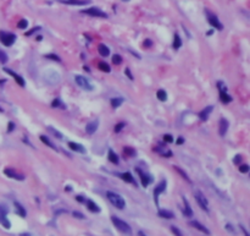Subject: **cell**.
I'll list each match as a JSON object with an SVG mask.
<instances>
[{
	"mask_svg": "<svg viewBox=\"0 0 250 236\" xmlns=\"http://www.w3.org/2000/svg\"><path fill=\"white\" fill-rule=\"evenodd\" d=\"M126 74H127V76L130 77V80H133V76L131 75V72H130V69H126Z\"/></svg>",
	"mask_w": 250,
	"mask_h": 236,
	"instance_id": "816d5d0a",
	"label": "cell"
},
{
	"mask_svg": "<svg viewBox=\"0 0 250 236\" xmlns=\"http://www.w3.org/2000/svg\"><path fill=\"white\" fill-rule=\"evenodd\" d=\"M120 177H121L123 181L128 182V184H133L134 186L137 185V184H135V180H134V177L132 176L131 173H123V174H120Z\"/></svg>",
	"mask_w": 250,
	"mask_h": 236,
	"instance_id": "ffe728a7",
	"label": "cell"
},
{
	"mask_svg": "<svg viewBox=\"0 0 250 236\" xmlns=\"http://www.w3.org/2000/svg\"><path fill=\"white\" fill-rule=\"evenodd\" d=\"M137 173L139 174V176H140V180H142V185H143V187H147L148 185L153 181V177L149 176L148 174L145 173H143L142 170H139V169H137Z\"/></svg>",
	"mask_w": 250,
	"mask_h": 236,
	"instance_id": "7c38bea8",
	"label": "cell"
},
{
	"mask_svg": "<svg viewBox=\"0 0 250 236\" xmlns=\"http://www.w3.org/2000/svg\"><path fill=\"white\" fill-rule=\"evenodd\" d=\"M0 42L5 47H11L16 42V36L14 33L0 31Z\"/></svg>",
	"mask_w": 250,
	"mask_h": 236,
	"instance_id": "3957f363",
	"label": "cell"
},
{
	"mask_svg": "<svg viewBox=\"0 0 250 236\" xmlns=\"http://www.w3.org/2000/svg\"><path fill=\"white\" fill-rule=\"evenodd\" d=\"M112 62H114V65H120L122 62V57L118 55V54H115L112 57Z\"/></svg>",
	"mask_w": 250,
	"mask_h": 236,
	"instance_id": "74e56055",
	"label": "cell"
},
{
	"mask_svg": "<svg viewBox=\"0 0 250 236\" xmlns=\"http://www.w3.org/2000/svg\"><path fill=\"white\" fill-rule=\"evenodd\" d=\"M111 221L114 223L115 228L117 229L120 233H122V234H127V235L132 234V229H131V226H130L126 221L118 219L117 217H111Z\"/></svg>",
	"mask_w": 250,
	"mask_h": 236,
	"instance_id": "7a4b0ae2",
	"label": "cell"
},
{
	"mask_svg": "<svg viewBox=\"0 0 250 236\" xmlns=\"http://www.w3.org/2000/svg\"><path fill=\"white\" fill-rule=\"evenodd\" d=\"M171 231H172L175 235L182 236V231H181V230H178V229H177V228H175V226H171Z\"/></svg>",
	"mask_w": 250,
	"mask_h": 236,
	"instance_id": "ee69618b",
	"label": "cell"
},
{
	"mask_svg": "<svg viewBox=\"0 0 250 236\" xmlns=\"http://www.w3.org/2000/svg\"><path fill=\"white\" fill-rule=\"evenodd\" d=\"M98 67H99L100 71H104V72H110V71H111L109 64H106L105 61H100V62L98 64Z\"/></svg>",
	"mask_w": 250,
	"mask_h": 236,
	"instance_id": "484cf974",
	"label": "cell"
},
{
	"mask_svg": "<svg viewBox=\"0 0 250 236\" xmlns=\"http://www.w3.org/2000/svg\"><path fill=\"white\" fill-rule=\"evenodd\" d=\"M15 208H16V210H17V214H18V215L26 217V210H25V208L21 206L18 202H15Z\"/></svg>",
	"mask_w": 250,
	"mask_h": 236,
	"instance_id": "f1b7e54d",
	"label": "cell"
},
{
	"mask_svg": "<svg viewBox=\"0 0 250 236\" xmlns=\"http://www.w3.org/2000/svg\"><path fill=\"white\" fill-rule=\"evenodd\" d=\"M195 199L198 202V204L200 206V208H203L205 212H209V202L206 199V197L201 193V192H195Z\"/></svg>",
	"mask_w": 250,
	"mask_h": 236,
	"instance_id": "ba28073f",
	"label": "cell"
},
{
	"mask_svg": "<svg viewBox=\"0 0 250 236\" xmlns=\"http://www.w3.org/2000/svg\"><path fill=\"white\" fill-rule=\"evenodd\" d=\"M240 162H242V155H240V154H237L234 157V159H233V163L237 164V165H239Z\"/></svg>",
	"mask_w": 250,
	"mask_h": 236,
	"instance_id": "f6af8a7d",
	"label": "cell"
},
{
	"mask_svg": "<svg viewBox=\"0 0 250 236\" xmlns=\"http://www.w3.org/2000/svg\"><path fill=\"white\" fill-rule=\"evenodd\" d=\"M206 16H207V22H209L214 28H216V30H219V31L223 30V26H222V23L220 22V20L217 18V16L211 14L210 11H206Z\"/></svg>",
	"mask_w": 250,
	"mask_h": 236,
	"instance_id": "8992f818",
	"label": "cell"
},
{
	"mask_svg": "<svg viewBox=\"0 0 250 236\" xmlns=\"http://www.w3.org/2000/svg\"><path fill=\"white\" fill-rule=\"evenodd\" d=\"M45 58H46V59H50V60H55V61H58V62L61 61V59H60L58 55H55V54H46Z\"/></svg>",
	"mask_w": 250,
	"mask_h": 236,
	"instance_id": "f35d334b",
	"label": "cell"
},
{
	"mask_svg": "<svg viewBox=\"0 0 250 236\" xmlns=\"http://www.w3.org/2000/svg\"><path fill=\"white\" fill-rule=\"evenodd\" d=\"M6 61H7V55H6L4 52L0 50V62H1V64H5Z\"/></svg>",
	"mask_w": 250,
	"mask_h": 236,
	"instance_id": "60d3db41",
	"label": "cell"
},
{
	"mask_svg": "<svg viewBox=\"0 0 250 236\" xmlns=\"http://www.w3.org/2000/svg\"><path fill=\"white\" fill-rule=\"evenodd\" d=\"M74 81H76V83H77L81 88L84 89V91H93V89H94L93 85L89 82L88 78H86L84 76L76 75V76H74Z\"/></svg>",
	"mask_w": 250,
	"mask_h": 236,
	"instance_id": "5b68a950",
	"label": "cell"
},
{
	"mask_svg": "<svg viewBox=\"0 0 250 236\" xmlns=\"http://www.w3.org/2000/svg\"><path fill=\"white\" fill-rule=\"evenodd\" d=\"M183 142H184V138H183V137H179V138L177 140V145H182Z\"/></svg>",
	"mask_w": 250,
	"mask_h": 236,
	"instance_id": "f907efd6",
	"label": "cell"
},
{
	"mask_svg": "<svg viewBox=\"0 0 250 236\" xmlns=\"http://www.w3.org/2000/svg\"><path fill=\"white\" fill-rule=\"evenodd\" d=\"M189 225H191L193 228H195V229H198L199 231H201V233H204V234H206V235H209L210 234V231H209V229H206L205 226L203 225V224H200L199 221H195L193 220L189 223Z\"/></svg>",
	"mask_w": 250,
	"mask_h": 236,
	"instance_id": "e0dca14e",
	"label": "cell"
},
{
	"mask_svg": "<svg viewBox=\"0 0 250 236\" xmlns=\"http://www.w3.org/2000/svg\"><path fill=\"white\" fill-rule=\"evenodd\" d=\"M83 14H87L89 16H94V17H101V18H107V14H105L103 10H100L99 7H89L82 11Z\"/></svg>",
	"mask_w": 250,
	"mask_h": 236,
	"instance_id": "52a82bcc",
	"label": "cell"
},
{
	"mask_svg": "<svg viewBox=\"0 0 250 236\" xmlns=\"http://www.w3.org/2000/svg\"><path fill=\"white\" fill-rule=\"evenodd\" d=\"M40 141H42L43 143H45L46 146H49V147L51 148V149H55V150H56V147H55V146H54V145H53V143H51V142H50V141H49V140L45 137L44 135H42V136H40Z\"/></svg>",
	"mask_w": 250,
	"mask_h": 236,
	"instance_id": "e575fe53",
	"label": "cell"
},
{
	"mask_svg": "<svg viewBox=\"0 0 250 236\" xmlns=\"http://www.w3.org/2000/svg\"><path fill=\"white\" fill-rule=\"evenodd\" d=\"M98 52H99V54H100L103 58H106V57L110 55V49H109L105 44H99V47H98Z\"/></svg>",
	"mask_w": 250,
	"mask_h": 236,
	"instance_id": "7402d4cb",
	"label": "cell"
},
{
	"mask_svg": "<svg viewBox=\"0 0 250 236\" xmlns=\"http://www.w3.org/2000/svg\"><path fill=\"white\" fill-rule=\"evenodd\" d=\"M156 97H158V99L161 101V102H166V101H167V93H166L163 89H159V91H158Z\"/></svg>",
	"mask_w": 250,
	"mask_h": 236,
	"instance_id": "4316f807",
	"label": "cell"
},
{
	"mask_svg": "<svg viewBox=\"0 0 250 236\" xmlns=\"http://www.w3.org/2000/svg\"><path fill=\"white\" fill-rule=\"evenodd\" d=\"M183 202H184L183 214H184L186 217H191V215H193V210H191V206H189V203H188V201H187V198H186V197H183Z\"/></svg>",
	"mask_w": 250,
	"mask_h": 236,
	"instance_id": "603a6c76",
	"label": "cell"
},
{
	"mask_svg": "<svg viewBox=\"0 0 250 236\" xmlns=\"http://www.w3.org/2000/svg\"><path fill=\"white\" fill-rule=\"evenodd\" d=\"M159 217L166 218V219H173V218H175V214H173V212H171V210L160 209V210H159Z\"/></svg>",
	"mask_w": 250,
	"mask_h": 236,
	"instance_id": "44dd1931",
	"label": "cell"
},
{
	"mask_svg": "<svg viewBox=\"0 0 250 236\" xmlns=\"http://www.w3.org/2000/svg\"><path fill=\"white\" fill-rule=\"evenodd\" d=\"M182 47V39H181V37L178 36V34H175V39H173V48L175 49H179Z\"/></svg>",
	"mask_w": 250,
	"mask_h": 236,
	"instance_id": "4dcf8cb0",
	"label": "cell"
},
{
	"mask_svg": "<svg viewBox=\"0 0 250 236\" xmlns=\"http://www.w3.org/2000/svg\"><path fill=\"white\" fill-rule=\"evenodd\" d=\"M163 141L165 142H167V143H172L173 142V137L171 136V135H163Z\"/></svg>",
	"mask_w": 250,
	"mask_h": 236,
	"instance_id": "b9f144b4",
	"label": "cell"
},
{
	"mask_svg": "<svg viewBox=\"0 0 250 236\" xmlns=\"http://www.w3.org/2000/svg\"><path fill=\"white\" fill-rule=\"evenodd\" d=\"M227 230H228V231H232V233L234 231V230H233V228H232V226H229V224H227Z\"/></svg>",
	"mask_w": 250,
	"mask_h": 236,
	"instance_id": "db71d44e",
	"label": "cell"
},
{
	"mask_svg": "<svg viewBox=\"0 0 250 236\" xmlns=\"http://www.w3.org/2000/svg\"><path fill=\"white\" fill-rule=\"evenodd\" d=\"M76 198H77V201L82 202V203H84V202H86V198H84V197H82V196H77Z\"/></svg>",
	"mask_w": 250,
	"mask_h": 236,
	"instance_id": "681fc988",
	"label": "cell"
},
{
	"mask_svg": "<svg viewBox=\"0 0 250 236\" xmlns=\"http://www.w3.org/2000/svg\"><path fill=\"white\" fill-rule=\"evenodd\" d=\"M123 154L126 157H134L135 155V150L131 147H125L123 148Z\"/></svg>",
	"mask_w": 250,
	"mask_h": 236,
	"instance_id": "1f68e13d",
	"label": "cell"
},
{
	"mask_svg": "<svg viewBox=\"0 0 250 236\" xmlns=\"http://www.w3.org/2000/svg\"><path fill=\"white\" fill-rule=\"evenodd\" d=\"M68 147H70V149H72L74 152H78V153H82V154H86V152H87L86 148L82 145L76 143V142H68Z\"/></svg>",
	"mask_w": 250,
	"mask_h": 236,
	"instance_id": "2e32d148",
	"label": "cell"
},
{
	"mask_svg": "<svg viewBox=\"0 0 250 236\" xmlns=\"http://www.w3.org/2000/svg\"><path fill=\"white\" fill-rule=\"evenodd\" d=\"M4 71H5V72H6V74L11 75V76H12V77H14V80H15V81H16V83H17V85H18V86H21V87H25V86H26V82H25V80H23V78H22V77H21V76H20V75L15 74V72H14V71H11V70H10V69H6V67H5V69H4Z\"/></svg>",
	"mask_w": 250,
	"mask_h": 236,
	"instance_id": "8fae6325",
	"label": "cell"
},
{
	"mask_svg": "<svg viewBox=\"0 0 250 236\" xmlns=\"http://www.w3.org/2000/svg\"><path fill=\"white\" fill-rule=\"evenodd\" d=\"M39 30H40V27H34V28H32L30 32H27L26 34H27V36H31L32 33H34V32H37V31H39Z\"/></svg>",
	"mask_w": 250,
	"mask_h": 236,
	"instance_id": "7dc6e473",
	"label": "cell"
},
{
	"mask_svg": "<svg viewBox=\"0 0 250 236\" xmlns=\"http://www.w3.org/2000/svg\"><path fill=\"white\" fill-rule=\"evenodd\" d=\"M106 197H107V199L110 201V203L114 204L117 209H125V207H126V201H125L123 197H121L118 193L112 192V191H107L106 192Z\"/></svg>",
	"mask_w": 250,
	"mask_h": 236,
	"instance_id": "6da1fadb",
	"label": "cell"
},
{
	"mask_svg": "<svg viewBox=\"0 0 250 236\" xmlns=\"http://www.w3.org/2000/svg\"><path fill=\"white\" fill-rule=\"evenodd\" d=\"M166 190V180H162L161 182L155 187V190H154V197H155V202H156V204L159 203V196H160V193Z\"/></svg>",
	"mask_w": 250,
	"mask_h": 236,
	"instance_id": "30bf717a",
	"label": "cell"
},
{
	"mask_svg": "<svg viewBox=\"0 0 250 236\" xmlns=\"http://www.w3.org/2000/svg\"><path fill=\"white\" fill-rule=\"evenodd\" d=\"M175 169H176V171H177V173H179V175H181V176L183 177V179H184V180H186V181H188V182H191V179H189V177H188V175H187V174H186V173H184V171H183V170H182V169H179V168H178V166H175Z\"/></svg>",
	"mask_w": 250,
	"mask_h": 236,
	"instance_id": "d590c367",
	"label": "cell"
},
{
	"mask_svg": "<svg viewBox=\"0 0 250 236\" xmlns=\"http://www.w3.org/2000/svg\"><path fill=\"white\" fill-rule=\"evenodd\" d=\"M72 214H73L74 218H78V219H84V215H83L82 213H79V212H73Z\"/></svg>",
	"mask_w": 250,
	"mask_h": 236,
	"instance_id": "bcb514c9",
	"label": "cell"
},
{
	"mask_svg": "<svg viewBox=\"0 0 250 236\" xmlns=\"http://www.w3.org/2000/svg\"><path fill=\"white\" fill-rule=\"evenodd\" d=\"M123 103V98H120V97H117V98H112L111 99V106L114 108V109H116V108H118L121 104Z\"/></svg>",
	"mask_w": 250,
	"mask_h": 236,
	"instance_id": "83f0119b",
	"label": "cell"
},
{
	"mask_svg": "<svg viewBox=\"0 0 250 236\" xmlns=\"http://www.w3.org/2000/svg\"><path fill=\"white\" fill-rule=\"evenodd\" d=\"M155 150H156L159 154H161L162 157H165V158L172 157V152H171V150H165V149H161V148H159V147L155 148Z\"/></svg>",
	"mask_w": 250,
	"mask_h": 236,
	"instance_id": "d4e9b609",
	"label": "cell"
},
{
	"mask_svg": "<svg viewBox=\"0 0 250 236\" xmlns=\"http://www.w3.org/2000/svg\"><path fill=\"white\" fill-rule=\"evenodd\" d=\"M109 160L114 164H118V157L116 155V153L114 150H109Z\"/></svg>",
	"mask_w": 250,
	"mask_h": 236,
	"instance_id": "f546056e",
	"label": "cell"
},
{
	"mask_svg": "<svg viewBox=\"0 0 250 236\" xmlns=\"http://www.w3.org/2000/svg\"><path fill=\"white\" fill-rule=\"evenodd\" d=\"M98 126H99V121L98 120H94V121H90L87 124V126H86V131L88 135H94L95 131L98 130Z\"/></svg>",
	"mask_w": 250,
	"mask_h": 236,
	"instance_id": "4fadbf2b",
	"label": "cell"
},
{
	"mask_svg": "<svg viewBox=\"0 0 250 236\" xmlns=\"http://www.w3.org/2000/svg\"><path fill=\"white\" fill-rule=\"evenodd\" d=\"M86 204H87V208L93 213H99L100 212V207L98 206L95 202L90 201V199H86Z\"/></svg>",
	"mask_w": 250,
	"mask_h": 236,
	"instance_id": "ac0fdd59",
	"label": "cell"
},
{
	"mask_svg": "<svg viewBox=\"0 0 250 236\" xmlns=\"http://www.w3.org/2000/svg\"><path fill=\"white\" fill-rule=\"evenodd\" d=\"M220 101L222 102V103L227 104L232 101V97H231L229 94H227V92H224V91H220Z\"/></svg>",
	"mask_w": 250,
	"mask_h": 236,
	"instance_id": "cb8c5ba5",
	"label": "cell"
},
{
	"mask_svg": "<svg viewBox=\"0 0 250 236\" xmlns=\"http://www.w3.org/2000/svg\"><path fill=\"white\" fill-rule=\"evenodd\" d=\"M51 106H53V108H61V109H65V108H66V105L62 104V102L60 101L59 98H55V101H53Z\"/></svg>",
	"mask_w": 250,
	"mask_h": 236,
	"instance_id": "d6a6232c",
	"label": "cell"
},
{
	"mask_svg": "<svg viewBox=\"0 0 250 236\" xmlns=\"http://www.w3.org/2000/svg\"><path fill=\"white\" fill-rule=\"evenodd\" d=\"M123 127H125V122H118L117 125H116V126H115V129H114V131H115V132L117 133V132H120V131H121V130H122V129H123Z\"/></svg>",
	"mask_w": 250,
	"mask_h": 236,
	"instance_id": "7bdbcfd3",
	"label": "cell"
},
{
	"mask_svg": "<svg viewBox=\"0 0 250 236\" xmlns=\"http://www.w3.org/2000/svg\"><path fill=\"white\" fill-rule=\"evenodd\" d=\"M212 109H214V106H212V105H209V106H206L205 109H203V110L200 111V114H199V118H200V120H201V121H206V120L209 119V115L211 114Z\"/></svg>",
	"mask_w": 250,
	"mask_h": 236,
	"instance_id": "9a60e30c",
	"label": "cell"
},
{
	"mask_svg": "<svg viewBox=\"0 0 250 236\" xmlns=\"http://www.w3.org/2000/svg\"><path fill=\"white\" fill-rule=\"evenodd\" d=\"M239 165H240V164H239ZM239 171H240V173H244V174L248 173V171H249V165H248V164L240 165V166H239Z\"/></svg>",
	"mask_w": 250,
	"mask_h": 236,
	"instance_id": "ab89813d",
	"label": "cell"
},
{
	"mask_svg": "<svg viewBox=\"0 0 250 236\" xmlns=\"http://www.w3.org/2000/svg\"><path fill=\"white\" fill-rule=\"evenodd\" d=\"M144 47H145V48H149V47H151V45H153V43H151V41H150V39H147V41H145V42H144Z\"/></svg>",
	"mask_w": 250,
	"mask_h": 236,
	"instance_id": "c3c4849f",
	"label": "cell"
},
{
	"mask_svg": "<svg viewBox=\"0 0 250 236\" xmlns=\"http://www.w3.org/2000/svg\"><path fill=\"white\" fill-rule=\"evenodd\" d=\"M7 213H9V208L4 204H0V224L5 228V229H10L11 228V223L7 219Z\"/></svg>",
	"mask_w": 250,
	"mask_h": 236,
	"instance_id": "277c9868",
	"label": "cell"
},
{
	"mask_svg": "<svg viewBox=\"0 0 250 236\" xmlns=\"http://www.w3.org/2000/svg\"><path fill=\"white\" fill-rule=\"evenodd\" d=\"M59 1L70 5H87L90 2V0H59Z\"/></svg>",
	"mask_w": 250,
	"mask_h": 236,
	"instance_id": "d6986e66",
	"label": "cell"
},
{
	"mask_svg": "<svg viewBox=\"0 0 250 236\" xmlns=\"http://www.w3.org/2000/svg\"><path fill=\"white\" fill-rule=\"evenodd\" d=\"M228 127H229V124H228V121H227V120H226L224 118H221L220 127H219V133L221 135V137H223V136L227 133Z\"/></svg>",
	"mask_w": 250,
	"mask_h": 236,
	"instance_id": "5bb4252c",
	"label": "cell"
},
{
	"mask_svg": "<svg viewBox=\"0 0 250 236\" xmlns=\"http://www.w3.org/2000/svg\"><path fill=\"white\" fill-rule=\"evenodd\" d=\"M14 126H15L14 122H10V124H9V131H12V130H14Z\"/></svg>",
	"mask_w": 250,
	"mask_h": 236,
	"instance_id": "f5cc1de1",
	"label": "cell"
},
{
	"mask_svg": "<svg viewBox=\"0 0 250 236\" xmlns=\"http://www.w3.org/2000/svg\"><path fill=\"white\" fill-rule=\"evenodd\" d=\"M123 1H130V0H123Z\"/></svg>",
	"mask_w": 250,
	"mask_h": 236,
	"instance_id": "11a10c76",
	"label": "cell"
},
{
	"mask_svg": "<svg viewBox=\"0 0 250 236\" xmlns=\"http://www.w3.org/2000/svg\"><path fill=\"white\" fill-rule=\"evenodd\" d=\"M4 174L6 175L7 177H11V179H15V180H18V181H22L25 180V175L22 174H18L17 171H15L14 169H5L4 170Z\"/></svg>",
	"mask_w": 250,
	"mask_h": 236,
	"instance_id": "9c48e42d",
	"label": "cell"
},
{
	"mask_svg": "<svg viewBox=\"0 0 250 236\" xmlns=\"http://www.w3.org/2000/svg\"><path fill=\"white\" fill-rule=\"evenodd\" d=\"M17 27H18L20 30H26V28L28 27V21H27V20H25V18L20 20V21H18V23H17Z\"/></svg>",
	"mask_w": 250,
	"mask_h": 236,
	"instance_id": "836d02e7",
	"label": "cell"
},
{
	"mask_svg": "<svg viewBox=\"0 0 250 236\" xmlns=\"http://www.w3.org/2000/svg\"><path fill=\"white\" fill-rule=\"evenodd\" d=\"M48 130L50 131V132L53 133L54 136H56V138H59V140H62V133L61 132H59L58 130H54L51 126H48Z\"/></svg>",
	"mask_w": 250,
	"mask_h": 236,
	"instance_id": "8d00e7d4",
	"label": "cell"
}]
</instances>
